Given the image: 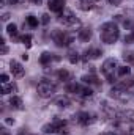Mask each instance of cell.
Returning <instances> with one entry per match:
<instances>
[{
	"mask_svg": "<svg viewBox=\"0 0 134 135\" xmlns=\"http://www.w3.org/2000/svg\"><path fill=\"white\" fill-rule=\"evenodd\" d=\"M120 36V30L115 22H106L101 25V39L106 44H114Z\"/></svg>",
	"mask_w": 134,
	"mask_h": 135,
	"instance_id": "1",
	"label": "cell"
},
{
	"mask_svg": "<svg viewBox=\"0 0 134 135\" xmlns=\"http://www.w3.org/2000/svg\"><path fill=\"white\" fill-rule=\"evenodd\" d=\"M36 91H38V96H39V98H44V99H47V98H51V96L55 93V86H54V83H51L49 80L43 79V80L38 83V86H36Z\"/></svg>",
	"mask_w": 134,
	"mask_h": 135,
	"instance_id": "2",
	"label": "cell"
},
{
	"mask_svg": "<svg viewBox=\"0 0 134 135\" xmlns=\"http://www.w3.org/2000/svg\"><path fill=\"white\" fill-rule=\"evenodd\" d=\"M115 69H118L117 68V60L115 58H107L104 63H102V66H101V71H102V74L107 77V80L112 83V82H115V77H114V71Z\"/></svg>",
	"mask_w": 134,
	"mask_h": 135,
	"instance_id": "3",
	"label": "cell"
},
{
	"mask_svg": "<svg viewBox=\"0 0 134 135\" xmlns=\"http://www.w3.org/2000/svg\"><path fill=\"white\" fill-rule=\"evenodd\" d=\"M52 39H54V42L59 47H68L73 42V36L66 35L65 32H62V30H54L52 32Z\"/></svg>",
	"mask_w": 134,
	"mask_h": 135,
	"instance_id": "4",
	"label": "cell"
},
{
	"mask_svg": "<svg viewBox=\"0 0 134 135\" xmlns=\"http://www.w3.org/2000/svg\"><path fill=\"white\" fill-rule=\"evenodd\" d=\"M109 96L110 98H114V99H118L120 102H128L131 99V94L128 93V90H125V88H122V86H114L110 91H109Z\"/></svg>",
	"mask_w": 134,
	"mask_h": 135,
	"instance_id": "5",
	"label": "cell"
},
{
	"mask_svg": "<svg viewBox=\"0 0 134 135\" xmlns=\"http://www.w3.org/2000/svg\"><path fill=\"white\" fill-rule=\"evenodd\" d=\"M60 21L65 24V25H76V24H79V19L73 14V11H69V9H65L62 14H60Z\"/></svg>",
	"mask_w": 134,
	"mask_h": 135,
	"instance_id": "6",
	"label": "cell"
},
{
	"mask_svg": "<svg viewBox=\"0 0 134 135\" xmlns=\"http://www.w3.org/2000/svg\"><path fill=\"white\" fill-rule=\"evenodd\" d=\"M76 121H77L81 126H88V124H92V123L95 121V116L90 115L88 112H81V113H77Z\"/></svg>",
	"mask_w": 134,
	"mask_h": 135,
	"instance_id": "7",
	"label": "cell"
},
{
	"mask_svg": "<svg viewBox=\"0 0 134 135\" xmlns=\"http://www.w3.org/2000/svg\"><path fill=\"white\" fill-rule=\"evenodd\" d=\"M47 6L52 13H62L65 11V0H49Z\"/></svg>",
	"mask_w": 134,
	"mask_h": 135,
	"instance_id": "8",
	"label": "cell"
},
{
	"mask_svg": "<svg viewBox=\"0 0 134 135\" xmlns=\"http://www.w3.org/2000/svg\"><path fill=\"white\" fill-rule=\"evenodd\" d=\"M10 69H11V72H13L14 77H22L24 75V68H22V65L17 63V61H14V60L10 63Z\"/></svg>",
	"mask_w": 134,
	"mask_h": 135,
	"instance_id": "9",
	"label": "cell"
},
{
	"mask_svg": "<svg viewBox=\"0 0 134 135\" xmlns=\"http://www.w3.org/2000/svg\"><path fill=\"white\" fill-rule=\"evenodd\" d=\"M101 55H102V52L100 49H88V50L84 52V60L85 61L87 60H96V58H100Z\"/></svg>",
	"mask_w": 134,
	"mask_h": 135,
	"instance_id": "10",
	"label": "cell"
},
{
	"mask_svg": "<svg viewBox=\"0 0 134 135\" xmlns=\"http://www.w3.org/2000/svg\"><path fill=\"white\" fill-rule=\"evenodd\" d=\"M120 121H125V123H134V112L133 110H125L122 113L117 115Z\"/></svg>",
	"mask_w": 134,
	"mask_h": 135,
	"instance_id": "11",
	"label": "cell"
},
{
	"mask_svg": "<svg viewBox=\"0 0 134 135\" xmlns=\"http://www.w3.org/2000/svg\"><path fill=\"white\" fill-rule=\"evenodd\" d=\"M77 38H79L81 42H88L92 39V30L90 28H82L79 32V35H77Z\"/></svg>",
	"mask_w": 134,
	"mask_h": 135,
	"instance_id": "12",
	"label": "cell"
},
{
	"mask_svg": "<svg viewBox=\"0 0 134 135\" xmlns=\"http://www.w3.org/2000/svg\"><path fill=\"white\" fill-rule=\"evenodd\" d=\"M79 8H81L82 11H90V9H93V8H95V0H82V2L79 3Z\"/></svg>",
	"mask_w": 134,
	"mask_h": 135,
	"instance_id": "13",
	"label": "cell"
},
{
	"mask_svg": "<svg viewBox=\"0 0 134 135\" xmlns=\"http://www.w3.org/2000/svg\"><path fill=\"white\" fill-rule=\"evenodd\" d=\"M82 82L87 83V85H100L98 77L93 75V74H90V75H84V77H82Z\"/></svg>",
	"mask_w": 134,
	"mask_h": 135,
	"instance_id": "14",
	"label": "cell"
},
{
	"mask_svg": "<svg viewBox=\"0 0 134 135\" xmlns=\"http://www.w3.org/2000/svg\"><path fill=\"white\" fill-rule=\"evenodd\" d=\"M10 105H11L13 108H16V110H22V99L17 98V96H13V98L10 99Z\"/></svg>",
	"mask_w": 134,
	"mask_h": 135,
	"instance_id": "15",
	"label": "cell"
},
{
	"mask_svg": "<svg viewBox=\"0 0 134 135\" xmlns=\"http://www.w3.org/2000/svg\"><path fill=\"white\" fill-rule=\"evenodd\" d=\"M54 105H57V107H60V108H65L69 105V99L65 98V96H60V98H57L55 101H54Z\"/></svg>",
	"mask_w": 134,
	"mask_h": 135,
	"instance_id": "16",
	"label": "cell"
},
{
	"mask_svg": "<svg viewBox=\"0 0 134 135\" xmlns=\"http://www.w3.org/2000/svg\"><path fill=\"white\" fill-rule=\"evenodd\" d=\"M51 60H52V54H51V52H43V54H41V57H39V63H41V65H44V66H46V65H49V63H51Z\"/></svg>",
	"mask_w": 134,
	"mask_h": 135,
	"instance_id": "17",
	"label": "cell"
},
{
	"mask_svg": "<svg viewBox=\"0 0 134 135\" xmlns=\"http://www.w3.org/2000/svg\"><path fill=\"white\" fill-rule=\"evenodd\" d=\"M16 91V85L14 83H5L2 85V94H10V93H14Z\"/></svg>",
	"mask_w": 134,
	"mask_h": 135,
	"instance_id": "18",
	"label": "cell"
},
{
	"mask_svg": "<svg viewBox=\"0 0 134 135\" xmlns=\"http://www.w3.org/2000/svg\"><path fill=\"white\" fill-rule=\"evenodd\" d=\"M43 132H44V134H57L59 131H57L55 124L51 123V124H44V126H43Z\"/></svg>",
	"mask_w": 134,
	"mask_h": 135,
	"instance_id": "19",
	"label": "cell"
},
{
	"mask_svg": "<svg viewBox=\"0 0 134 135\" xmlns=\"http://www.w3.org/2000/svg\"><path fill=\"white\" fill-rule=\"evenodd\" d=\"M57 77H59L60 80H63V82H68V80L71 79V74L68 72L66 69H60V71H57Z\"/></svg>",
	"mask_w": 134,
	"mask_h": 135,
	"instance_id": "20",
	"label": "cell"
},
{
	"mask_svg": "<svg viewBox=\"0 0 134 135\" xmlns=\"http://www.w3.org/2000/svg\"><path fill=\"white\" fill-rule=\"evenodd\" d=\"M129 72H131V68H128V66H120L117 69V75L118 77H128Z\"/></svg>",
	"mask_w": 134,
	"mask_h": 135,
	"instance_id": "21",
	"label": "cell"
},
{
	"mask_svg": "<svg viewBox=\"0 0 134 135\" xmlns=\"http://www.w3.org/2000/svg\"><path fill=\"white\" fill-rule=\"evenodd\" d=\"M79 96H82V98H85V99H87V98H92V96H93V90L88 88V86H82Z\"/></svg>",
	"mask_w": 134,
	"mask_h": 135,
	"instance_id": "22",
	"label": "cell"
},
{
	"mask_svg": "<svg viewBox=\"0 0 134 135\" xmlns=\"http://www.w3.org/2000/svg\"><path fill=\"white\" fill-rule=\"evenodd\" d=\"M6 33L10 35V36H13V38H17V27H16V24H8Z\"/></svg>",
	"mask_w": 134,
	"mask_h": 135,
	"instance_id": "23",
	"label": "cell"
},
{
	"mask_svg": "<svg viewBox=\"0 0 134 135\" xmlns=\"http://www.w3.org/2000/svg\"><path fill=\"white\" fill-rule=\"evenodd\" d=\"M118 86H122V88H125V90H128V88L134 86V77H128L126 80H123L122 83H118Z\"/></svg>",
	"mask_w": 134,
	"mask_h": 135,
	"instance_id": "24",
	"label": "cell"
},
{
	"mask_svg": "<svg viewBox=\"0 0 134 135\" xmlns=\"http://www.w3.org/2000/svg\"><path fill=\"white\" fill-rule=\"evenodd\" d=\"M81 85H77V83H68V86H66V90L69 91V93H74V94H79L81 93Z\"/></svg>",
	"mask_w": 134,
	"mask_h": 135,
	"instance_id": "25",
	"label": "cell"
},
{
	"mask_svg": "<svg viewBox=\"0 0 134 135\" xmlns=\"http://www.w3.org/2000/svg\"><path fill=\"white\" fill-rule=\"evenodd\" d=\"M68 61H69L71 65H76V63L79 61V54L74 52V50H71V52L68 54Z\"/></svg>",
	"mask_w": 134,
	"mask_h": 135,
	"instance_id": "26",
	"label": "cell"
},
{
	"mask_svg": "<svg viewBox=\"0 0 134 135\" xmlns=\"http://www.w3.org/2000/svg\"><path fill=\"white\" fill-rule=\"evenodd\" d=\"M27 24L35 28V27H38V17H35V16H27Z\"/></svg>",
	"mask_w": 134,
	"mask_h": 135,
	"instance_id": "27",
	"label": "cell"
},
{
	"mask_svg": "<svg viewBox=\"0 0 134 135\" xmlns=\"http://www.w3.org/2000/svg\"><path fill=\"white\" fill-rule=\"evenodd\" d=\"M19 39H21V42H24L27 47H32V42H30V41H32V36H30V35H24V36H21Z\"/></svg>",
	"mask_w": 134,
	"mask_h": 135,
	"instance_id": "28",
	"label": "cell"
},
{
	"mask_svg": "<svg viewBox=\"0 0 134 135\" xmlns=\"http://www.w3.org/2000/svg\"><path fill=\"white\" fill-rule=\"evenodd\" d=\"M49 21H51V16H49L47 13H44V14L41 16V24H43V25H47Z\"/></svg>",
	"mask_w": 134,
	"mask_h": 135,
	"instance_id": "29",
	"label": "cell"
},
{
	"mask_svg": "<svg viewBox=\"0 0 134 135\" xmlns=\"http://www.w3.org/2000/svg\"><path fill=\"white\" fill-rule=\"evenodd\" d=\"M125 42H126V44H133L134 42V32H131L129 35L125 36Z\"/></svg>",
	"mask_w": 134,
	"mask_h": 135,
	"instance_id": "30",
	"label": "cell"
},
{
	"mask_svg": "<svg viewBox=\"0 0 134 135\" xmlns=\"http://www.w3.org/2000/svg\"><path fill=\"white\" fill-rule=\"evenodd\" d=\"M123 58H125V61H129V63L134 61V55L131 54V52H128V54L125 52V54H123Z\"/></svg>",
	"mask_w": 134,
	"mask_h": 135,
	"instance_id": "31",
	"label": "cell"
},
{
	"mask_svg": "<svg viewBox=\"0 0 134 135\" xmlns=\"http://www.w3.org/2000/svg\"><path fill=\"white\" fill-rule=\"evenodd\" d=\"M8 80H10V77H8V74H2V75H0V82H2V85H5V83H8Z\"/></svg>",
	"mask_w": 134,
	"mask_h": 135,
	"instance_id": "32",
	"label": "cell"
},
{
	"mask_svg": "<svg viewBox=\"0 0 134 135\" xmlns=\"http://www.w3.org/2000/svg\"><path fill=\"white\" fill-rule=\"evenodd\" d=\"M5 123L11 126V124H14V119H11V118H6V119H5Z\"/></svg>",
	"mask_w": 134,
	"mask_h": 135,
	"instance_id": "33",
	"label": "cell"
},
{
	"mask_svg": "<svg viewBox=\"0 0 134 135\" xmlns=\"http://www.w3.org/2000/svg\"><path fill=\"white\" fill-rule=\"evenodd\" d=\"M107 2H109L110 5H118V3H120L122 0H107Z\"/></svg>",
	"mask_w": 134,
	"mask_h": 135,
	"instance_id": "34",
	"label": "cell"
},
{
	"mask_svg": "<svg viewBox=\"0 0 134 135\" xmlns=\"http://www.w3.org/2000/svg\"><path fill=\"white\" fill-rule=\"evenodd\" d=\"M6 52H8V47L5 44H2V54H6Z\"/></svg>",
	"mask_w": 134,
	"mask_h": 135,
	"instance_id": "35",
	"label": "cell"
},
{
	"mask_svg": "<svg viewBox=\"0 0 134 135\" xmlns=\"http://www.w3.org/2000/svg\"><path fill=\"white\" fill-rule=\"evenodd\" d=\"M11 5H16V3H21V2H24V0H8Z\"/></svg>",
	"mask_w": 134,
	"mask_h": 135,
	"instance_id": "36",
	"label": "cell"
},
{
	"mask_svg": "<svg viewBox=\"0 0 134 135\" xmlns=\"http://www.w3.org/2000/svg\"><path fill=\"white\" fill-rule=\"evenodd\" d=\"M30 2H32L33 5H41V3H43V0H30Z\"/></svg>",
	"mask_w": 134,
	"mask_h": 135,
	"instance_id": "37",
	"label": "cell"
},
{
	"mask_svg": "<svg viewBox=\"0 0 134 135\" xmlns=\"http://www.w3.org/2000/svg\"><path fill=\"white\" fill-rule=\"evenodd\" d=\"M8 19H10V14H3L2 16V21H8Z\"/></svg>",
	"mask_w": 134,
	"mask_h": 135,
	"instance_id": "38",
	"label": "cell"
},
{
	"mask_svg": "<svg viewBox=\"0 0 134 135\" xmlns=\"http://www.w3.org/2000/svg\"><path fill=\"white\" fill-rule=\"evenodd\" d=\"M22 60H25V61H27V60H29V55H27V54H22Z\"/></svg>",
	"mask_w": 134,
	"mask_h": 135,
	"instance_id": "39",
	"label": "cell"
},
{
	"mask_svg": "<svg viewBox=\"0 0 134 135\" xmlns=\"http://www.w3.org/2000/svg\"><path fill=\"white\" fill-rule=\"evenodd\" d=\"M101 135H115V134H112V132H106V134H101Z\"/></svg>",
	"mask_w": 134,
	"mask_h": 135,
	"instance_id": "40",
	"label": "cell"
},
{
	"mask_svg": "<svg viewBox=\"0 0 134 135\" xmlns=\"http://www.w3.org/2000/svg\"><path fill=\"white\" fill-rule=\"evenodd\" d=\"M2 135H8L6 134V131H2Z\"/></svg>",
	"mask_w": 134,
	"mask_h": 135,
	"instance_id": "41",
	"label": "cell"
},
{
	"mask_svg": "<svg viewBox=\"0 0 134 135\" xmlns=\"http://www.w3.org/2000/svg\"><path fill=\"white\" fill-rule=\"evenodd\" d=\"M95 2H100V0H95Z\"/></svg>",
	"mask_w": 134,
	"mask_h": 135,
	"instance_id": "42",
	"label": "cell"
},
{
	"mask_svg": "<svg viewBox=\"0 0 134 135\" xmlns=\"http://www.w3.org/2000/svg\"><path fill=\"white\" fill-rule=\"evenodd\" d=\"M21 135H22V134H21Z\"/></svg>",
	"mask_w": 134,
	"mask_h": 135,
	"instance_id": "43",
	"label": "cell"
}]
</instances>
